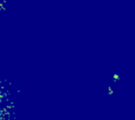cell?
<instances>
[{
    "mask_svg": "<svg viewBox=\"0 0 135 120\" xmlns=\"http://www.w3.org/2000/svg\"><path fill=\"white\" fill-rule=\"evenodd\" d=\"M108 92H109V94H110V95L113 94V90H112V87H109V90H108Z\"/></svg>",
    "mask_w": 135,
    "mask_h": 120,
    "instance_id": "7a4b0ae2",
    "label": "cell"
},
{
    "mask_svg": "<svg viewBox=\"0 0 135 120\" xmlns=\"http://www.w3.org/2000/svg\"><path fill=\"white\" fill-rule=\"evenodd\" d=\"M0 106H1V101H0ZM0 114H1V110H0ZM0 120H2V117L0 116Z\"/></svg>",
    "mask_w": 135,
    "mask_h": 120,
    "instance_id": "3957f363",
    "label": "cell"
},
{
    "mask_svg": "<svg viewBox=\"0 0 135 120\" xmlns=\"http://www.w3.org/2000/svg\"><path fill=\"white\" fill-rule=\"evenodd\" d=\"M113 78H114V81H119L120 80V75H117V74H114Z\"/></svg>",
    "mask_w": 135,
    "mask_h": 120,
    "instance_id": "6da1fadb",
    "label": "cell"
}]
</instances>
